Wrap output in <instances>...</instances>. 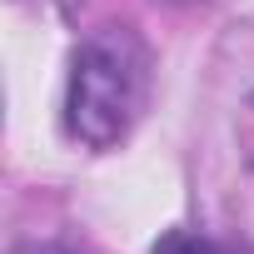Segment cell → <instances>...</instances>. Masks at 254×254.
Returning a JSON list of instances; mask_svg holds the SVG:
<instances>
[{"mask_svg": "<svg viewBox=\"0 0 254 254\" xmlns=\"http://www.w3.org/2000/svg\"><path fill=\"white\" fill-rule=\"evenodd\" d=\"M15 5H30V10H50V15H75L80 0H15Z\"/></svg>", "mask_w": 254, "mask_h": 254, "instance_id": "3957f363", "label": "cell"}, {"mask_svg": "<svg viewBox=\"0 0 254 254\" xmlns=\"http://www.w3.org/2000/svg\"><path fill=\"white\" fill-rule=\"evenodd\" d=\"M155 85L150 45L130 25H100L75 45L65 85V130L85 150H115L145 120Z\"/></svg>", "mask_w": 254, "mask_h": 254, "instance_id": "6da1fadb", "label": "cell"}, {"mask_svg": "<svg viewBox=\"0 0 254 254\" xmlns=\"http://www.w3.org/2000/svg\"><path fill=\"white\" fill-rule=\"evenodd\" d=\"M150 254H219V249H214L204 234H194V229H165Z\"/></svg>", "mask_w": 254, "mask_h": 254, "instance_id": "7a4b0ae2", "label": "cell"}, {"mask_svg": "<svg viewBox=\"0 0 254 254\" xmlns=\"http://www.w3.org/2000/svg\"><path fill=\"white\" fill-rule=\"evenodd\" d=\"M15 254H75V249H65V244H25Z\"/></svg>", "mask_w": 254, "mask_h": 254, "instance_id": "277c9868", "label": "cell"}]
</instances>
